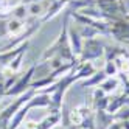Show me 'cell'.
<instances>
[{
	"label": "cell",
	"instance_id": "obj_2",
	"mask_svg": "<svg viewBox=\"0 0 129 129\" xmlns=\"http://www.w3.org/2000/svg\"><path fill=\"white\" fill-rule=\"evenodd\" d=\"M104 47L103 41H100L98 38L86 39V42H82V50L81 54L78 56L79 62H90L93 59H98L101 56H104Z\"/></svg>",
	"mask_w": 129,
	"mask_h": 129
},
{
	"label": "cell",
	"instance_id": "obj_3",
	"mask_svg": "<svg viewBox=\"0 0 129 129\" xmlns=\"http://www.w3.org/2000/svg\"><path fill=\"white\" fill-rule=\"evenodd\" d=\"M34 73H36V66H31L25 75L19 76V79L16 81V84L13 87H10L5 92V96H19V95L23 93V92H26L30 89V84H31V81L34 78Z\"/></svg>",
	"mask_w": 129,
	"mask_h": 129
},
{
	"label": "cell",
	"instance_id": "obj_14",
	"mask_svg": "<svg viewBox=\"0 0 129 129\" xmlns=\"http://www.w3.org/2000/svg\"><path fill=\"white\" fill-rule=\"evenodd\" d=\"M79 36L82 39H92V38H95V36H98V30L93 28V26H90V25H79V30H78Z\"/></svg>",
	"mask_w": 129,
	"mask_h": 129
},
{
	"label": "cell",
	"instance_id": "obj_17",
	"mask_svg": "<svg viewBox=\"0 0 129 129\" xmlns=\"http://www.w3.org/2000/svg\"><path fill=\"white\" fill-rule=\"evenodd\" d=\"M104 73L107 76H115L117 73H118V67H117V62L115 61H106L104 64Z\"/></svg>",
	"mask_w": 129,
	"mask_h": 129
},
{
	"label": "cell",
	"instance_id": "obj_15",
	"mask_svg": "<svg viewBox=\"0 0 129 129\" xmlns=\"http://www.w3.org/2000/svg\"><path fill=\"white\" fill-rule=\"evenodd\" d=\"M8 31L13 33V34H19L23 31V20L20 19H10L8 20Z\"/></svg>",
	"mask_w": 129,
	"mask_h": 129
},
{
	"label": "cell",
	"instance_id": "obj_9",
	"mask_svg": "<svg viewBox=\"0 0 129 129\" xmlns=\"http://www.w3.org/2000/svg\"><path fill=\"white\" fill-rule=\"evenodd\" d=\"M69 42H70V47H72L73 54L78 58L81 54V50H82V38L79 36L78 30H75V28L69 30Z\"/></svg>",
	"mask_w": 129,
	"mask_h": 129
},
{
	"label": "cell",
	"instance_id": "obj_22",
	"mask_svg": "<svg viewBox=\"0 0 129 129\" xmlns=\"http://www.w3.org/2000/svg\"><path fill=\"white\" fill-rule=\"evenodd\" d=\"M30 3H33V2H41V0H28Z\"/></svg>",
	"mask_w": 129,
	"mask_h": 129
},
{
	"label": "cell",
	"instance_id": "obj_13",
	"mask_svg": "<svg viewBox=\"0 0 129 129\" xmlns=\"http://www.w3.org/2000/svg\"><path fill=\"white\" fill-rule=\"evenodd\" d=\"M118 86H120V79H118L117 76H107L98 87L103 89L106 93H112V92H114Z\"/></svg>",
	"mask_w": 129,
	"mask_h": 129
},
{
	"label": "cell",
	"instance_id": "obj_20",
	"mask_svg": "<svg viewBox=\"0 0 129 129\" xmlns=\"http://www.w3.org/2000/svg\"><path fill=\"white\" fill-rule=\"evenodd\" d=\"M8 34H10V31H8V20H2L0 22V38H5Z\"/></svg>",
	"mask_w": 129,
	"mask_h": 129
},
{
	"label": "cell",
	"instance_id": "obj_18",
	"mask_svg": "<svg viewBox=\"0 0 129 129\" xmlns=\"http://www.w3.org/2000/svg\"><path fill=\"white\" fill-rule=\"evenodd\" d=\"M23 53H25V50L20 51V53L17 54V56L10 62V66H8V70H11V72L14 73V72H17V70L20 69V64H22V59H23Z\"/></svg>",
	"mask_w": 129,
	"mask_h": 129
},
{
	"label": "cell",
	"instance_id": "obj_7",
	"mask_svg": "<svg viewBox=\"0 0 129 129\" xmlns=\"http://www.w3.org/2000/svg\"><path fill=\"white\" fill-rule=\"evenodd\" d=\"M114 120V115L107 110H95V129H107Z\"/></svg>",
	"mask_w": 129,
	"mask_h": 129
},
{
	"label": "cell",
	"instance_id": "obj_19",
	"mask_svg": "<svg viewBox=\"0 0 129 129\" xmlns=\"http://www.w3.org/2000/svg\"><path fill=\"white\" fill-rule=\"evenodd\" d=\"M26 10H28V13L31 16H39V14H42L44 8H42V5L39 2H33V3H30V6L26 8Z\"/></svg>",
	"mask_w": 129,
	"mask_h": 129
},
{
	"label": "cell",
	"instance_id": "obj_11",
	"mask_svg": "<svg viewBox=\"0 0 129 129\" xmlns=\"http://www.w3.org/2000/svg\"><path fill=\"white\" fill-rule=\"evenodd\" d=\"M107 78V75L104 73V70H101V72H95L92 76H89L84 82H82V87H93V86H100L101 82H103L104 79Z\"/></svg>",
	"mask_w": 129,
	"mask_h": 129
},
{
	"label": "cell",
	"instance_id": "obj_1",
	"mask_svg": "<svg viewBox=\"0 0 129 129\" xmlns=\"http://www.w3.org/2000/svg\"><path fill=\"white\" fill-rule=\"evenodd\" d=\"M69 19H70V11H67L64 14V22H62V30H61L59 38L56 39V42L53 45H50L45 50V53L42 54V61H48L51 58H61L62 61L72 62V61L78 59L73 54L70 42H69Z\"/></svg>",
	"mask_w": 129,
	"mask_h": 129
},
{
	"label": "cell",
	"instance_id": "obj_16",
	"mask_svg": "<svg viewBox=\"0 0 129 129\" xmlns=\"http://www.w3.org/2000/svg\"><path fill=\"white\" fill-rule=\"evenodd\" d=\"M114 118L118 120V121H124V120H129V104H124L123 107H120L117 112L114 114Z\"/></svg>",
	"mask_w": 129,
	"mask_h": 129
},
{
	"label": "cell",
	"instance_id": "obj_6",
	"mask_svg": "<svg viewBox=\"0 0 129 129\" xmlns=\"http://www.w3.org/2000/svg\"><path fill=\"white\" fill-rule=\"evenodd\" d=\"M67 5H69V0H51L50 6L47 8V14H45L41 20H42V22H47V20L53 19V17L58 16Z\"/></svg>",
	"mask_w": 129,
	"mask_h": 129
},
{
	"label": "cell",
	"instance_id": "obj_21",
	"mask_svg": "<svg viewBox=\"0 0 129 129\" xmlns=\"http://www.w3.org/2000/svg\"><path fill=\"white\" fill-rule=\"evenodd\" d=\"M62 129H78V126H73V124H69V126H64Z\"/></svg>",
	"mask_w": 129,
	"mask_h": 129
},
{
	"label": "cell",
	"instance_id": "obj_8",
	"mask_svg": "<svg viewBox=\"0 0 129 129\" xmlns=\"http://www.w3.org/2000/svg\"><path fill=\"white\" fill-rule=\"evenodd\" d=\"M107 104H109V96H107V93H106L103 89L96 87L95 92H93V109L95 110H106Z\"/></svg>",
	"mask_w": 129,
	"mask_h": 129
},
{
	"label": "cell",
	"instance_id": "obj_4",
	"mask_svg": "<svg viewBox=\"0 0 129 129\" xmlns=\"http://www.w3.org/2000/svg\"><path fill=\"white\" fill-rule=\"evenodd\" d=\"M61 120H62V112L61 110H51L44 120H41V121L36 124L34 129H53Z\"/></svg>",
	"mask_w": 129,
	"mask_h": 129
},
{
	"label": "cell",
	"instance_id": "obj_12",
	"mask_svg": "<svg viewBox=\"0 0 129 129\" xmlns=\"http://www.w3.org/2000/svg\"><path fill=\"white\" fill-rule=\"evenodd\" d=\"M58 81V78H54V76H51L50 73L47 76H44V78H41L39 81H31V84H30V89H34L36 92H38L39 89H44V87H48V86H51V84H54V82Z\"/></svg>",
	"mask_w": 129,
	"mask_h": 129
},
{
	"label": "cell",
	"instance_id": "obj_10",
	"mask_svg": "<svg viewBox=\"0 0 129 129\" xmlns=\"http://www.w3.org/2000/svg\"><path fill=\"white\" fill-rule=\"evenodd\" d=\"M124 104H129V96L127 95H124V93H121L120 96H114V98H109V104H107V107H106V110L109 114H115L117 110L120 109V107H123Z\"/></svg>",
	"mask_w": 129,
	"mask_h": 129
},
{
	"label": "cell",
	"instance_id": "obj_23",
	"mask_svg": "<svg viewBox=\"0 0 129 129\" xmlns=\"http://www.w3.org/2000/svg\"><path fill=\"white\" fill-rule=\"evenodd\" d=\"M126 19H127V20H129V13H127V14H126Z\"/></svg>",
	"mask_w": 129,
	"mask_h": 129
},
{
	"label": "cell",
	"instance_id": "obj_5",
	"mask_svg": "<svg viewBox=\"0 0 129 129\" xmlns=\"http://www.w3.org/2000/svg\"><path fill=\"white\" fill-rule=\"evenodd\" d=\"M26 48H28V41L23 42V44H20L19 47H16L13 50H8V51L0 53V69L8 67V66H10V62L17 56V54H19L20 51H23V50H26Z\"/></svg>",
	"mask_w": 129,
	"mask_h": 129
}]
</instances>
